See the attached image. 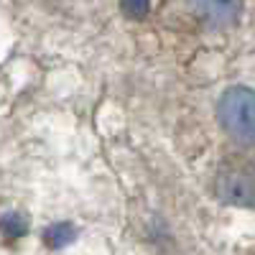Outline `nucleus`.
<instances>
[{
	"label": "nucleus",
	"instance_id": "nucleus-6",
	"mask_svg": "<svg viewBox=\"0 0 255 255\" xmlns=\"http://www.w3.org/2000/svg\"><path fill=\"white\" fill-rule=\"evenodd\" d=\"M120 8L128 18L143 20L148 13H151V0H120Z\"/></svg>",
	"mask_w": 255,
	"mask_h": 255
},
{
	"label": "nucleus",
	"instance_id": "nucleus-5",
	"mask_svg": "<svg viewBox=\"0 0 255 255\" xmlns=\"http://www.w3.org/2000/svg\"><path fill=\"white\" fill-rule=\"evenodd\" d=\"M0 232H3L8 240L23 238L28 232V220L20 215V212H8V215L0 217Z\"/></svg>",
	"mask_w": 255,
	"mask_h": 255
},
{
	"label": "nucleus",
	"instance_id": "nucleus-1",
	"mask_svg": "<svg viewBox=\"0 0 255 255\" xmlns=\"http://www.w3.org/2000/svg\"><path fill=\"white\" fill-rule=\"evenodd\" d=\"M217 118L225 133L240 143L255 140V90L230 87L217 105Z\"/></svg>",
	"mask_w": 255,
	"mask_h": 255
},
{
	"label": "nucleus",
	"instance_id": "nucleus-2",
	"mask_svg": "<svg viewBox=\"0 0 255 255\" xmlns=\"http://www.w3.org/2000/svg\"><path fill=\"white\" fill-rule=\"evenodd\" d=\"M215 191L227 204L253 207L255 204V168L238 161L222 166L215 181Z\"/></svg>",
	"mask_w": 255,
	"mask_h": 255
},
{
	"label": "nucleus",
	"instance_id": "nucleus-4",
	"mask_svg": "<svg viewBox=\"0 0 255 255\" xmlns=\"http://www.w3.org/2000/svg\"><path fill=\"white\" fill-rule=\"evenodd\" d=\"M77 238V227L72 222H54L46 227L44 232V243L51 248V250H61V248H67L69 243H74Z\"/></svg>",
	"mask_w": 255,
	"mask_h": 255
},
{
	"label": "nucleus",
	"instance_id": "nucleus-3",
	"mask_svg": "<svg viewBox=\"0 0 255 255\" xmlns=\"http://www.w3.org/2000/svg\"><path fill=\"white\" fill-rule=\"evenodd\" d=\"M191 5L212 26H232L240 18V0H191Z\"/></svg>",
	"mask_w": 255,
	"mask_h": 255
}]
</instances>
